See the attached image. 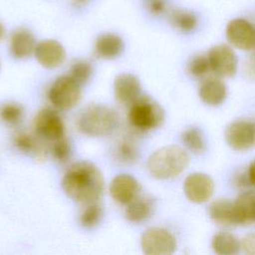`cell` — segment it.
I'll return each instance as SVG.
<instances>
[{"mask_svg":"<svg viewBox=\"0 0 255 255\" xmlns=\"http://www.w3.org/2000/svg\"><path fill=\"white\" fill-rule=\"evenodd\" d=\"M62 188L72 200L88 205L97 202L102 196L104 177L94 163L79 161L65 172Z\"/></svg>","mask_w":255,"mask_h":255,"instance_id":"obj_1","label":"cell"},{"mask_svg":"<svg viewBox=\"0 0 255 255\" xmlns=\"http://www.w3.org/2000/svg\"><path fill=\"white\" fill-rule=\"evenodd\" d=\"M187 152L178 145H166L154 151L147 160L149 173L158 179H168L180 174L188 165Z\"/></svg>","mask_w":255,"mask_h":255,"instance_id":"obj_2","label":"cell"},{"mask_svg":"<svg viewBox=\"0 0 255 255\" xmlns=\"http://www.w3.org/2000/svg\"><path fill=\"white\" fill-rule=\"evenodd\" d=\"M117 113L105 105H91L82 111L78 118L79 129L90 136H104L118 127Z\"/></svg>","mask_w":255,"mask_h":255,"instance_id":"obj_3","label":"cell"},{"mask_svg":"<svg viewBox=\"0 0 255 255\" xmlns=\"http://www.w3.org/2000/svg\"><path fill=\"white\" fill-rule=\"evenodd\" d=\"M128 120L130 127L139 132H145L160 127L164 121L161 106L148 96H141L129 107Z\"/></svg>","mask_w":255,"mask_h":255,"instance_id":"obj_4","label":"cell"},{"mask_svg":"<svg viewBox=\"0 0 255 255\" xmlns=\"http://www.w3.org/2000/svg\"><path fill=\"white\" fill-rule=\"evenodd\" d=\"M81 85L71 76H62L50 87L48 98L58 110L68 111L78 105L81 100Z\"/></svg>","mask_w":255,"mask_h":255,"instance_id":"obj_5","label":"cell"},{"mask_svg":"<svg viewBox=\"0 0 255 255\" xmlns=\"http://www.w3.org/2000/svg\"><path fill=\"white\" fill-rule=\"evenodd\" d=\"M34 133L46 143L65 136V126L58 112L51 108L40 110L34 118Z\"/></svg>","mask_w":255,"mask_h":255,"instance_id":"obj_6","label":"cell"},{"mask_svg":"<svg viewBox=\"0 0 255 255\" xmlns=\"http://www.w3.org/2000/svg\"><path fill=\"white\" fill-rule=\"evenodd\" d=\"M140 246L147 255H169L176 249V240L166 229L152 227L142 233Z\"/></svg>","mask_w":255,"mask_h":255,"instance_id":"obj_7","label":"cell"},{"mask_svg":"<svg viewBox=\"0 0 255 255\" xmlns=\"http://www.w3.org/2000/svg\"><path fill=\"white\" fill-rule=\"evenodd\" d=\"M210 69L219 77L230 78L237 71V57L234 51L226 45H216L208 52Z\"/></svg>","mask_w":255,"mask_h":255,"instance_id":"obj_8","label":"cell"},{"mask_svg":"<svg viewBox=\"0 0 255 255\" xmlns=\"http://www.w3.org/2000/svg\"><path fill=\"white\" fill-rule=\"evenodd\" d=\"M225 139L235 150H247L255 145V125L248 121H235L225 129Z\"/></svg>","mask_w":255,"mask_h":255,"instance_id":"obj_9","label":"cell"},{"mask_svg":"<svg viewBox=\"0 0 255 255\" xmlns=\"http://www.w3.org/2000/svg\"><path fill=\"white\" fill-rule=\"evenodd\" d=\"M183 191L190 201L203 203L212 196L214 182L209 175L201 172H194L184 179Z\"/></svg>","mask_w":255,"mask_h":255,"instance_id":"obj_10","label":"cell"},{"mask_svg":"<svg viewBox=\"0 0 255 255\" xmlns=\"http://www.w3.org/2000/svg\"><path fill=\"white\" fill-rule=\"evenodd\" d=\"M226 37L238 49L251 50L255 47V28L245 19L231 20L226 27Z\"/></svg>","mask_w":255,"mask_h":255,"instance_id":"obj_11","label":"cell"},{"mask_svg":"<svg viewBox=\"0 0 255 255\" xmlns=\"http://www.w3.org/2000/svg\"><path fill=\"white\" fill-rule=\"evenodd\" d=\"M140 185L130 174H119L110 184V194L121 204H128L139 195Z\"/></svg>","mask_w":255,"mask_h":255,"instance_id":"obj_12","label":"cell"},{"mask_svg":"<svg viewBox=\"0 0 255 255\" xmlns=\"http://www.w3.org/2000/svg\"><path fill=\"white\" fill-rule=\"evenodd\" d=\"M114 93L122 105L129 107L140 97V82L132 74L122 73L114 81Z\"/></svg>","mask_w":255,"mask_h":255,"instance_id":"obj_13","label":"cell"},{"mask_svg":"<svg viewBox=\"0 0 255 255\" xmlns=\"http://www.w3.org/2000/svg\"><path fill=\"white\" fill-rule=\"evenodd\" d=\"M34 54L39 64L47 69L59 67L66 58V51L63 45L52 39L38 43Z\"/></svg>","mask_w":255,"mask_h":255,"instance_id":"obj_14","label":"cell"},{"mask_svg":"<svg viewBox=\"0 0 255 255\" xmlns=\"http://www.w3.org/2000/svg\"><path fill=\"white\" fill-rule=\"evenodd\" d=\"M36 40L32 32L25 28H18L11 34L9 41V50L16 59H25L30 57L36 49Z\"/></svg>","mask_w":255,"mask_h":255,"instance_id":"obj_15","label":"cell"},{"mask_svg":"<svg viewBox=\"0 0 255 255\" xmlns=\"http://www.w3.org/2000/svg\"><path fill=\"white\" fill-rule=\"evenodd\" d=\"M13 142L20 151L33 155L38 159L45 158L49 153V145L35 133L30 134L27 132H18L15 134Z\"/></svg>","mask_w":255,"mask_h":255,"instance_id":"obj_16","label":"cell"},{"mask_svg":"<svg viewBox=\"0 0 255 255\" xmlns=\"http://www.w3.org/2000/svg\"><path fill=\"white\" fill-rule=\"evenodd\" d=\"M210 218L221 226L237 225V217L234 202L227 199H218L213 201L208 208Z\"/></svg>","mask_w":255,"mask_h":255,"instance_id":"obj_17","label":"cell"},{"mask_svg":"<svg viewBox=\"0 0 255 255\" xmlns=\"http://www.w3.org/2000/svg\"><path fill=\"white\" fill-rule=\"evenodd\" d=\"M227 91L225 84L214 78L202 82L199 88V97L208 106H219L226 99Z\"/></svg>","mask_w":255,"mask_h":255,"instance_id":"obj_18","label":"cell"},{"mask_svg":"<svg viewBox=\"0 0 255 255\" xmlns=\"http://www.w3.org/2000/svg\"><path fill=\"white\" fill-rule=\"evenodd\" d=\"M96 53L103 59H115L124 50L123 39L114 33H106L98 37L95 45Z\"/></svg>","mask_w":255,"mask_h":255,"instance_id":"obj_19","label":"cell"},{"mask_svg":"<svg viewBox=\"0 0 255 255\" xmlns=\"http://www.w3.org/2000/svg\"><path fill=\"white\" fill-rule=\"evenodd\" d=\"M153 211V202L147 196H137L130 201L125 211L126 218L132 223H140L148 219Z\"/></svg>","mask_w":255,"mask_h":255,"instance_id":"obj_20","label":"cell"},{"mask_svg":"<svg viewBox=\"0 0 255 255\" xmlns=\"http://www.w3.org/2000/svg\"><path fill=\"white\" fill-rule=\"evenodd\" d=\"M238 224L255 223V191L241 193L234 201Z\"/></svg>","mask_w":255,"mask_h":255,"instance_id":"obj_21","label":"cell"},{"mask_svg":"<svg viewBox=\"0 0 255 255\" xmlns=\"http://www.w3.org/2000/svg\"><path fill=\"white\" fill-rule=\"evenodd\" d=\"M212 248L219 255L237 254L241 248V243L231 233L219 232L212 238Z\"/></svg>","mask_w":255,"mask_h":255,"instance_id":"obj_22","label":"cell"},{"mask_svg":"<svg viewBox=\"0 0 255 255\" xmlns=\"http://www.w3.org/2000/svg\"><path fill=\"white\" fill-rule=\"evenodd\" d=\"M168 19L174 28L184 33L193 31L197 26L196 16L186 10H173L169 13Z\"/></svg>","mask_w":255,"mask_h":255,"instance_id":"obj_23","label":"cell"},{"mask_svg":"<svg viewBox=\"0 0 255 255\" xmlns=\"http://www.w3.org/2000/svg\"><path fill=\"white\" fill-rule=\"evenodd\" d=\"M184 145L194 153H201L205 150V141L202 132L196 128L185 129L181 135Z\"/></svg>","mask_w":255,"mask_h":255,"instance_id":"obj_24","label":"cell"},{"mask_svg":"<svg viewBox=\"0 0 255 255\" xmlns=\"http://www.w3.org/2000/svg\"><path fill=\"white\" fill-rule=\"evenodd\" d=\"M24 116V109L18 103H7L0 110V118L4 124L10 127L19 125Z\"/></svg>","mask_w":255,"mask_h":255,"instance_id":"obj_25","label":"cell"},{"mask_svg":"<svg viewBox=\"0 0 255 255\" xmlns=\"http://www.w3.org/2000/svg\"><path fill=\"white\" fill-rule=\"evenodd\" d=\"M103 216V209L97 203L88 204V206L83 210L80 216V223L85 228L95 227L101 220Z\"/></svg>","mask_w":255,"mask_h":255,"instance_id":"obj_26","label":"cell"},{"mask_svg":"<svg viewBox=\"0 0 255 255\" xmlns=\"http://www.w3.org/2000/svg\"><path fill=\"white\" fill-rule=\"evenodd\" d=\"M93 73V67L92 65L85 60H79L73 63L71 70H70V76L80 85L86 84Z\"/></svg>","mask_w":255,"mask_h":255,"instance_id":"obj_27","label":"cell"},{"mask_svg":"<svg viewBox=\"0 0 255 255\" xmlns=\"http://www.w3.org/2000/svg\"><path fill=\"white\" fill-rule=\"evenodd\" d=\"M117 156L125 163H132L138 157V150L130 140H122L117 146Z\"/></svg>","mask_w":255,"mask_h":255,"instance_id":"obj_28","label":"cell"},{"mask_svg":"<svg viewBox=\"0 0 255 255\" xmlns=\"http://www.w3.org/2000/svg\"><path fill=\"white\" fill-rule=\"evenodd\" d=\"M49 153L58 161H66L71 153V146L68 139L64 136L49 145Z\"/></svg>","mask_w":255,"mask_h":255,"instance_id":"obj_29","label":"cell"},{"mask_svg":"<svg viewBox=\"0 0 255 255\" xmlns=\"http://www.w3.org/2000/svg\"><path fill=\"white\" fill-rule=\"evenodd\" d=\"M210 69V64L208 57L199 55L191 59L187 66L188 72L194 77H202L204 76Z\"/></svg>","mask_w":255,"mask_h":255,"instance_id":"obj_30","label":"cell"},{"mask_svg":"<svg viewBox=\"0 0 255 255\" xmlns=\"http://www.w3.org/2000/svg\"><path fill=\"white\" fill-rule=\"evenodd\" d=\"M144 5L153 15H160L166 10V0H144Z\"/></svg>","mask_w":255,"mask_h":255,"instance_id":"obj_31","label":"cell"},{"mask_svg":"<svg viewBox=\"0 0 255 255\" xmlns=\"http://www.w3.org/2000/svg\"><path fill=\"white\" fill-rule=\"evenodd\" d=\"M241 248L245 254L255 255V234H248L241 241Z\"/></svg>","mask_w":255,"mask_h":255,"instance_id":"obj_32","label":"cell"},{"mask_svg":"<svg viewBox=\"0 0 255 255\" xmlns=\"http://www.w3.org/2000/svg\"><path fill=\"white\" fill-rule=\"evenodd\" d=\"M249 182L252 183L253 185H255V160L250 164L249 168H248V173H247Z\"/></svg>","mask_w":255,"mask_h":255,"instance_id":"obj_33","label":"cell"},{"mask_svg":"<svg viewBox=\"0 0 255 255\" xmlns=\"http://www.w3.org/2000/svg\"><path fill=\"white\" fill-rule=\"evenodd\" d=\"M4 34H5V29H4V26L2 25V23L0 22V40L3 38Z\"/></svg>","mask_w":255,"mask_h":255,"instance_id":"obj_34","label":"cell"},{"mask_svg":"<svg viewBox=\"0 0 255 255\" xmlns=\"http://www.w3.org/2000/svg\"><path fill=\"white\" fill-rule=\"evenodd\" d=\"M76 4H79V5H83L85 3H87L89 0H73Z\"/></svg>","mask_w":255,"mask_h":255,"instance_id":"obj_35","label":"cell"},{"mask_svg":"<svg viewBox=\"0 0 255 255\" xmlns=\"http://www.w3.org/2000/svg\"><path fill=\"white\" fill-rule=\"evenodd\" d=\"M254 48H255V47H254Z\"/></svg>","mask_w":255,"mask_h":255,"instance_id":"obj_36","label":"cell"}]
</instances>
